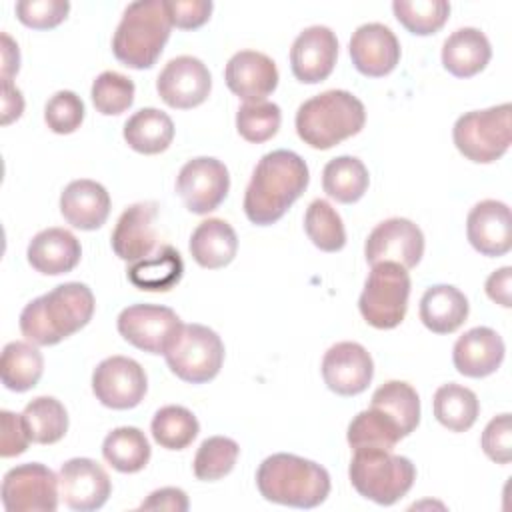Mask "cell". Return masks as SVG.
Returning <instances> with one entry per match:
<instances>
[{
  "label": "cell",
  "instance_id": "6da1fadb",
  "mask_svg": "<svg viewBox=\"0 0 512 512\" xmlns=\"http://www.w3.org/2000/svg\"><path fill=\"white\" fill-rule=\"evenodd\" d=\"M310 172L302 156L292 150L264 154L246 186L244 214L256 226L278 222L304 194Z\"/></svg>",
  "mask_w": 512,
  "mask_h": 512
},
{
  "label": "cell",
  "instance_id": "7a4b0ae2",
  "mask_svg": "<svg viewBox=\"0 0 512 512\" xmlns=\"http://www.w3.org/2000/svg\"><path fill=\"white\" fill-rule=\"evenodd\" d=\"M94 306V294L86 284H60L24 306L20 332L36 346H54L84 328L92 320Z\"/></svg>",
  "mask_w": 512,
  "mask_h": 512
},
{
  "label": "cell",
  "instance_id": "3957f363",
  "mask_svg": "<svg viewBox=\"0 0 512 512\" xmlns=\"http://www.w3.org/2000/svg\"><path fill=\"white\" fill-rule=\"evenodd\" d=\"M256 486L268 502L308 510L328 498L330 474L314 460L278 452L264 458L258 466Z\"/></svg>",
  "mask_w": 512,
  "mask_h": 512
},
{
  "label": "cell",
  "instance_id": "277c9868",
  "mask_svg": "<svg viewBox=\"0 0 512 512\" xmlns=\"http://www.w3.org/2000/svg\"><path fill=\"white\" fill-rule=\"evenodd\" d=\"M364 104L348 90H326L302 102L296 112L300 140L316 150H328L364 128Z\"/></svg>",
  "mask_w": 512,
  "mask_h": 512
},
{
  "label": "cell",
  "instance_id": "5b68a950",
  "mask_svg": "<svg viewBox=\"0 0 512 512\" xmlns=\"http://www.w3.org/2000/svg\"><path fill=\"white\" fill-rule=\"evenodd\" d=\"M170 30L172 22L164 0L132 2L112 36V52L128 68H152L170 38Z\"/></svg>",
  "mask_w": 512,
  "mask_h": 512
},
{
  "label": "cell",
  "instance_id": "8992f818",
  "mask_svg": "<svg viewBox=\"0 0 512 512\" xmlns=\"http://www.w3.org/2000/svg\"><path fill=\"white\" fill-rule=\"evenodd\" d=\"M348 476L360 496L380 506H392L410 492L416 468L412 460L392 454V450L358 448L350 460Z\"/></svg>",
  "mask_w": 512,
  "mask_h": 512
},
{
  "label": "cell",
  "instance_id": "52a82bcc",
  "mask_svg": "<svg viewBox=\"0 0 512 512\" xmlns=\"http://www.w3.org/2000/svg\"><path fill=\"white\" fill-rule=\"evenodd\" d=\"M452 138L464 158L476 164L496 162L512 142V106L504 102L462 114L452 128Z\"/></svg>",
  "mask_w": 512,
  "mask_h": 512
},
{
  "label": "cell",
  "instance_id": "ba28073f",
  "mask_svg": "<svg viewBox=\"0 0 512 512\" xmlns=\"http://www.w3.org/2000/svg\"><path fill=\"white\" fill-rule=\"evenodd\" d=\"M410 274L396 262H380L372 266L358 300L362 318L378 328H396L408 310Z\"/></svg>",
  "mask_w": 512,
  "mask_h": 512
},
{
  "label": "cell",
  "instance_id": "9c48e42d",
  "mask_svg": "<svg viewBox=\"0 0 512 512\" xmlns=\"http://www.w3.org/2000/svg\"><path fill=\"white\" fill-rule=\"evenodd\" d=\"M172 374L190 384H204L218 376L224 362L222 338L204 324H184L164 352Z\"/></svg>",
  "mask_w": 512,
  "mask_h": 512
},
{
  "label": "cell",
  "instance_id": "30bf717a",
  "mask_svg": "<svg viewBox=\"0 0 512 512\" xmlns=\"http://www.w3.org/2000/svg\"><path fill=\"white\" fill-rule=\"evenodd\" d=\"M58 476L40 462L10 468L2 480L6 512H54L58 508Z\"/></svg>",
  "mask_w": 512,
  "mask_h": 512
},
{
  "label": "cell",
  "instance_id": "8fae6325",
  "mask_svg": "<svg viewBox=\"0 0 512 512\" xmlns=\"http://www.w3.org/2000/svg\"><path fill=\"white\" fill-rule=\"evenodd\" d=\"M120 336L148 354H164L182 330L178 314L160 304H132L118 314Z\"/></svg>",
  "mask_w": 512,
  "mask_h": 512
},
{
  "label": "cell",
  "instance_id": "7c38bea8",
  "mask_svg": "<svg viewBox=\"0 0 512 512\" xmlns=\"http://www.w3.org/2000/svg\"><path fill=\"white\" fill-rule=\"evenodd\" d=\"M230 190V174L224 162L212 156L188 160L176 178V192L192 214L216 210Z\"/></svg>",
  "mask_w": 512,
  "mask_h": 512
},
{
  "label": "cell",
  "instance_id": "4fadbf2b",
  "mask_svg": "<svg viewBox=\"0 0 512 512\" xmlns=\"http://www.w3.org/2000/svg\"><path fill=\"white\" fill-rule=\"evenodd\" d=\"M146 390L144 368L128 356H108L92 372V392L106 408H134L144 400Z\"/></svg>",
  "mask_w": 512,
  "mask_h": 512
},
{
  "label": "cell",
  "instance_id": "5bb4252c",
  "mask_svg": "<svg viewBox=\"0 0 512 512\" xmlns=\"http://www.w3.org/2000/svg\"><path fill=\"white\" fill-rule=\"evenodd\" d=\"M424 254V234L408 218H388L380 222L364 244V256L370 266L396 262L406 270L414 268Z\"/></svg>",
  "mask_w": 512,
  "mask_h": 512
},
{
  "label": "cell",
  "instance_id": "9a60e30c",
  "mask_svg": "<svg viewBox=\"0 0 512 512\" xmlns=\"http://www.w3.org/2000/svg\"><path fill=\"white\" fill-rule=\"evenodd\" d=\"M60 498L70 510L92 512L106 504L112 482L108 472L90 458H70L58 472Z\"/></svg>",
  "mask_w": 512,
  "mask_h": 512
},
{
  "label": "cell",
  "instance_id": "2e32d148",
  "mask_svg": "<svg viewBox=\"0 0 512 512\" xmlns=\"http://www.w3.org/2000/svg\"><path fill=\"white\" fill-rule=\"evenodd\" d=\"M156 90L170 108L188 110L200 106L208 98L212 90V76L200 58L178 56L172 58L158 74Z\"/></svg>",
  "mask_w": 512,
  "mask_h": 512
},
{
  "label": "cell",
  "instance_id": "e0dca14e",
  "mask_svg": "<svg viewBox=\"0 0 512 512\" xmlns=\"http://www.w3.org/2000/svg\"><path fill=\"white\" fill-rule=\"evenodd\" d=\"M374 376V362L368 350L358 342H338L322 358L324 384L340 396L364 392Z\"/></svg>",
  "mask_w": 512,
  "mask_h": 512
},
{
  "label": "cell",
  "instance_id": "ac0fdd59",
  "mask_svg": "<svg viewBox=\"0 0 512 512\" xmlns=\"http://www.w3.org/2000/svg\"><path fill=\"white\" fill-rule=\"evenodd\" d=\"M338 58V38L328 26L304 28L290 48V68L302 84H318L326 80Z\"/></svg>",
  "mask_w": 512,
  "mask_h": 512
},
{
  "label": "cell",
  "instance_id": "d6986e66",
  "mask_svg": "<svg viewBox=\"0 0 512 512\" xmlns=\"http://www.w3.org/2000/svg\"><path fill=\"white\" fill-rule=\"evenodd\" d=\"M348 52L354 68L370 78L390 74L400 62V42L394 32L380 22L358 26L350 38Z\"/></svg>",
  "mask_w": 512,
  "mask_h": 512
},
{
  "label": "cell",
  "instance_id": "ffe728a7",
  "mask_svg": "<svg viewBox=\"0 0 512 512\" xmlns=\"http://www.w3.org/2000/svg\"><path fill=\"white\" fill-rule=\"evenodd\" d=\"M156 202H136L128 206L110 236L114 254L124 262H138L152 254L156 246Z\"/></svg>",
  "mask_w": 512,
  "mask_h": 512
},
{
  "label": "cell",
  "instance_id": "44dd1931",
  "mask_svg": "<svg viewBox=\"0 0 512 512\" xmlns=\"http://www.w3.org/2000/svg\"><path fill=\"white\" fill-rule=\"evenodd\" d=\"M224 80L230 92L246 102H264L278 86V68L274 60L256 50L236 52L226 68Z\"/></svg>",
  "mask_w": 512,
  "mask_h": 512
},
{
  "label": "cell",
  "instance_id": "7402d4cb",
  "mask_svg": "<svg viewBox=\"0 0 512 512\" xmlns=\"http://www.w3.org/2000/svg\"><path fill=\"white\" fill-rule=\"evenodd\" d=\"M466 236L482 256H504L512 248L510 208L500 200H482L466 218Z\"/></svg>",
  "mask_w": 512,
  "mask_h": 512
},
{
  "label": "cell",
  "instance_id": "603a6c76",
  "mask_svg": "<svg viewBox=\"0 0 512 512\" xmlns=\"http://www.w3.org/2000/svg\"><path fill=\"white\" fill-rule=\"evenodd\" d=\"M504 352V340L496 330L476 326L456 340L452 348V362L462 376L484 378L500 368Z\"/></svg>",
  "mask_w": 512,
  "mask_h": 512
},
{
  "label": "cell",
  "instance_id": "cb8c5ba5",
  "mask_svg": "<svg viewBox=\"0 0 512 512\" xmlns=\"http://www.w3.org/2000/svg\"><path fill=\"white\" fill-rule=\"evenodd\" d=\"M82 246L66 228H46L38 232L26 250L28 264L46 276H60L74 270L80 262Z\"/></svg>",
  "mask_w": 512,
  "mask_h": 512
},
{
  "label": "cell",
  "instance_id": "d4e9b609",
  "mask_svg": "<svg viewBox=\"0 0 512 512\" xmlns=\"http://www.w3.org/2000/svg\"><path fill=\"white\" fill-rule=\"evenodd\" d=\"M60 212L70 226L96 230L110 214V194L96 180H72L60 194Z\"/></svg>",
  "mask_w": 512,
  "mask_h": 512
},
{
  "label": "cell",
  "instance_id": "484cf974",
  "mask_svg": "<svg viewBox=\"0 0 512 512\" xmlns=\"http://www.w3.org/2000/svg\"><path fill=\"white\" fill-rule=\"evenodd\" d=\"M492 58V46L478 28H458L442 44V66L456 78L476 76Z\"/></svg>",
  "mask_w": 512,
  "mask_h": 512
},
{
  "label": "cell",
  "instance_id": "4316f807",
  "mask_svg": "<svg viewBox=\"0 0 512 512\" xmlns=\"http://www.w3.org/2000/svg\"><path fill=\"white\" fill-rule=\"evenodd\" d=\"M188 248L198 266L218 270L234 260L238 252V236L226 220L208 218L196 226Z\"/></svg>",
  "mask_w": 512,
  "mask_h": 512
},
{
  "label": "cell",
  "instance_id": "83f0119b",
  "mask_svg": "<svg viewBox=\"0 0 512 512\" xmlns=\"http://www.w3.org/2000/svg\"><path fill=\"white\" fill-rule=\"evenodd\" d=\"M468 298L456 286H430L420 298V320L434 334H452L468 318Z\"/></svg>",
  "mask_w": 512,
  "mask_h": 512
},
{
  "label": "cell",
  "instance_id": "f1b7e54d",
  "mask_svg": "<svg viewBox=\"0 0 512 512\" xmlns=\"http://www.w3.org/2000/svg\"><path fill=\"white\" fill-rule=\"evenodd\" d=\"M126 274L130 284L138 290L168 292L182 280L184 262L174 246L164 244L154 254L132 262Z\"/></svg>",
  "mask_w": 512,
  "mask_h": 512
},
{
  "label": "cell",
  "instance_id": "f546056e",
  "mask_svg": "<svg viewBox=\"0 0 512 512\" xmlns=\"http://www.w3.org/2000/svg\"><path fill=\"white\" fill-rule=\"evenodd\" d=\"M126 144L140 154H160L174 138L172 118L158 108H140L124 122Z\"/></svg>",
  "mask_w": 512,
  "mask_h": 512
},
{
  "label": "cell",
  "instance_id": "4dcf8cb0",
  "mask_svg": "<svg viewBox=\"0 0 512 512\" xmlns=\"http://www.w3.org/2000/svg\"><path fill=\"white\" fill-rule=\"evenodd\" d=\"M44 372V356L32 342H8L0 358L2 384L12 392H26L38 384Z\"/></svg>",
  "mask_w": 512,
  "mask_h": 512
},
{
  "label": "cell",
  "instance_id": "1f68e13d",
  "mask_svg": "<svg viewBox=\"0 0 512 512\" xmlns=\"http://www.w3.org/2000/svg\"><path fill=\"white\" fill-rule=\"evenodd\" d=\"M370 184L368 170L362 160L356 156H338L332 158L322 170V188L324 192L340 202L354 204L358 202Z\"/></svg>",
  "mask_w": 512,
  "mask_h": 512
},
{
  "label": "cell",
  "instance_id": "d6a6232c",
  "mask_svg": "<svg viewBox=\"0 0 512 512\" xmlns=\"http://www.w3.org/2000/svg\"><path fill=\"white\" fill-rule=\"evenodd\" d=\"M104 460L118 472H140L150 460V444L140 428L120 426L106 434L102 442Z\"/></svg>",
  "mask_w": 512,
  "mask_h": 512
},
{
  "label": "cell",
  "instance_id": "836d02e7",
  "mask_svg": "<svg viewBox=\"0 0 512 512\" xmlns=\"http://www.w3.org/2000/svg\"><path fill=\"white\" fill-rule=\"evenodd\" d=\"M432 406L436 420L452 432H466L472 428L480 412L478 396L470 388L454 382L442 384L434 392Z\"/></svg>",
  "mask_w": 512,
  "mask_h": 512
},
{
  "label": "cell",
  "instance_id": "e575fe53",
  "mask_svg": "<svg viewBox=\"0 0 512 512\" xmlns=\"http://www.w3.org/2000/svg\"><path fill=\"white\" fill-rule=\"evenodd\" d=\"M370 406L390 416L404 436L412 434L420 422L418 392L408 382L402 380H390L376 388Z\"/></svg>",
  "mask_w": 512,
  "mask_h": 512
},
{
  "label": "cell",
  "instance_id": "d590c367",
  "mask_svg": "<svg viewBox=\"0 0 512 512\" xmlns=\"http://www.w3.org/2000/svg\"><path fill=\"white\" fill-rule=\"evenodd\" d=\"M404 438L398 424L380 412L378 408H368L358 412L348 424L346 440L350 448H384L392 450Z\"/></svg>",
  "mask_w": 512,
  "mask_h": 512
},
{
  "label": "cell",
  "instance_id": "8d00e7d4",
  "mask_svg": "<svg viewBox=\"0 0 512 512\" xmlns=\"http://www.w3.org/2000/svg\"><path fill=\"white\" fill-rule=\"evenodd\" d=\"M28 436L36 444H54L68 430V412L64 404L52 396H38L22 410Z\"/></svg>",
  "mask_w": 512,
  "mask_h": 512
},
{
  "label": "cell",
  "instance_id": "74e56055",
  "mask_svg": "<svg viewBox=\"0 0 512 512\" xmlns=\"http://www.w3.org/2000/svg\"><path fill=\"white\" fill-rule=\"evenodd\" d=\"M152 438L166 450H184L200 432L196 416L178 404L160 408L150 424Z\"/></svg>",
  "mask_w": 512,
  "mask_h": 512
},
{
  "label": "cell",
  "instance_id": "f35d334b",
  "mask_svg": "<svg viewBox=\"0 0 512 512\" xmlns=\"http://www.w3.org/2000/svg\"><path fill=\"white\" fill-rule=\"evenodd\" d=\"M304 230L310 242L322 252H338L346 244V230L340 214L326 200H312L304 214Z\"/></svg>",
  "mask_w": 512,
  "mask_h": 512
},
{
  "label": "cell",
  "instance_id": "ab89813d",
  "mask_svg": "<svg viewBox=\"0 0 512 512\" xmlns=\"http://www.w3.org/2000/svg\"><path fill=\"white\" fill-rule=\"evenodd\" d=\"M392 10L396 20L416 36H430L438 32L450 14L446 0H394Z\"/></svg>",
  "mask_w": 512,
  "mask_h": 512
},
{
  "label": "cell",
  "instance_id": "60d3db41",
  "mask_svg": "<svg viewBox=\"0 0 512 512\" xmlns=\"http://www.w3.org/2000/svg\"><path fill=\"white\" fill-rule=\"evenodd\" d=\"M240 454L236 440L228 436H210L206 438L194 456V476L204 482L220 480L232 472Z\"/></svg>",
  "mask_w": 512,
  "mask_h": 512
},
{
  "label": "cell",
  "instance_id": "b9f144b4",
  "mask_svg": "<svg viewBox=\"0 0 512 512\" xmlns=\"http://www.w3.org/2000/svg\"><path fill=\"white\" fill-rule=\"evenodd\" d=\"M134 82L116 72V70H106L102 74L96 76V80L92 82V104L94 108L104 114V116H118L122 112H126L132 102H134Z\"/></svg>",
  "mask_w": 512,
  "mask_h": 512
},
{
  "label": "cell",
  "instance_id": "7bdbcfd3",
  "mask_svg": "<svg viewBox=\"0 0 512 512\" xmlns=\"http://www.w3.org/2000/svg\"><path fill=\"white\" fill-rule=\"evenodd\" d=\"M282 122L280 106L274 102H246L236 112L238 134L252 144H262L276 136Z\"/></svg>",
  "mask_w": 512,
  "mask_h": 512
},
{
  "label": "cell",
  "instance_id": "ee69618b",
  "mask_svg": "<svg viewBox=\"0 0 512 512\" xmlns=\"http://www.w3.org/2000/svg\"><path fill=\"white\" fill-rule=\"evenodd\" d=\"M84 102L72 90H60L44 106V122L56 134H72L84 120Z\"/></svg>",
  "mask_w": 512,
  "mask_h": 512
},
{
  "label": "cell",
  "instance_id": "f6af8a7d",
  "mask_svg": "<svg viewBox=\"0 0 512 512\" xmlns=\"http://www.w3.org/2000/svg\"><path fill=\"white\" fill-rule=\"evenodd\" d=\"M18 20L34 30H50L66 20L70 12L68 0H20L16 2Z\"/></svg>",
  "mask_w": 512,
  "mask_h": 512
},
{
  "label": "cell",
  "instance_id": "bcb514c9",
  "mask_svg": "<svg viewBox=\"0 0 512 512\" xmlns=\"http://www.w3.org/2000/svg\"><path fill=\"white\" fill-rule=\"evenodd\" d=\"M484 454L494 460L496 464H508L512 458V426H510V414H498L494 416L480 438Z\"/></svg>",
  "mask_w": 512,
  "mask_h": 512
},
{
  "label": "cell",
  "instance_id": "7dc6e473",
  "mask_svg": "<svg viewBox=\"0 0 512 512\" xmlns=\"http://www.w3.org/2000/svg\"><path fill=\"white\" fill-rule=\"evenodd\" d=\"M172 26L194 30L208 22L214 4L210 0H164Z\"/></svg>",
  "mask_w": 512,
  "mask_h": 512
},
{
  "label": "cell",
  "instance_id": "c3c4849f",
  "mask_svg": "<svg viewBox=\"0 0 512 512\" xmlns=\"http://www.w3.org/2000/svg\"><path fill=\"white\" fill-rule=\"evenodd\" d=\"M0 418H2V444H0L2 458H12V456L26 452V448L32 440L24 426L22 414L2 410Z\"/></svg>",
  "mask_w": 512,
  "mask_h": 512
},
{
  "label": "cell",
  "instance_id": "681fc988",
  "mask_svg": "<svg viewBox=\"0 0 512 512\" xmlns=\"http://www.w3.org/2000/svg\"><path fill=\"white\" fill-rule=\"evenodd\" d=\"M140 510H168V512H186L188 510V496L184 490L166 486L154 490L142 504Z\"/></svg>",
  "mask_w": 512,
  "mask_h": 512
},
{
  "label": "cell",
  "instance_id": "f907efd6",
  "mask_svg": "<svg viewBox=\"0 0 512 512\" xmlns=\"http://www.w3.org/2000/svg\"><path fill=\"white\" fill-rule=\"evenodd\" d=\"M510 286H512V268L502 266L500 270H494L484 284V290L488 298L504 308L512 306V296H510Z\"/></svg>",
  "mask_w": 512,
  "mask_h": 512
},
{
  "label": "cell",
  "instance_id": "816d5d0a",
  "mask_svg": "<svg viewBox=\"0 0 512 512\" xmlns=\"http://www.w3.org/2000/svg\"><path fill=\"white\" fill-rule=\"evenodd\" d=\"M24 112L22 92L12 82H2V124L18 120Z\"/></svg>",
  "mask_w": 512,
  "mask_h": 512
},
{
  "label": "cell",
  "instance_id": "f5cc1de1",
  "mask_svg": "<svg viewBox=\"0 0 512 512\" xmlns=\"http://www.w3.org/2000/svg\"><path fill=\"white\" fill-rule=\"evenodd\" d=\"M18 68H20L18 46L6 32H2V82H12Z\"/></svg>",
  "mask_w": 512,
  "mask_h": 512
}]
</instances>
